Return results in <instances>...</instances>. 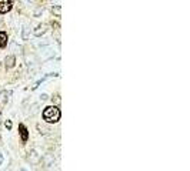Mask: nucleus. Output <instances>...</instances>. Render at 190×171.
<instances>
[{
    "label": "nucleus",
    "mask_w": 190,
    "mask_h": 171,
    "mask_svg": "<svg viewBox=\"0 0 190 171\" xmlns=\"http://www.w3.org/2000/svg\"><path fill=\"white\" fill-rule=\"evenodd\" d=\"M60 110L56 107V105H49L43 110V120L46 123H57L60 120Z\"/></svg>",
    "instance_id": "1"
},
{
    "label": "nucleus",
    "mask_w": 190,
    "mask_h": 171,
    "mask_svg": "<svg viewBox=\"0 0 190 171\" xmlns=\"http://www.w3.org/2000/svg\"><path fill=\"white\" fill-rule=\"evenodd\" d=\"M53 57H54V50L50 46L42 47V51H40V59L42 60H49V59H53Z\"/></svg>",
    "instance_id": "2"
},
{
    "label": "nucleus",
    "mask_w": 190,
    "mask_h": 171,
    "mask_svg": "<svg viewBox=\"0 0 190 171\" xmlns=\"http://www.w3.org/2000/svg\"><path fill=\"white\" fill-rule=\"evenodd\" d=\"M40 160H42V157H40V154H37L36 150H32V151H29V155H27V161L30 163V164H39L40 163Z\"/></svg>",
    "instance_id": "3"
},
{
    "label": "nucleus",
    "mask_w": 190,
    "mask_h": 171,
    "mask_svg": "<svg viewBox=\"0 0 190 171\" xmlns=\"http://www.w3.org/2000/svg\"><path fill=\"white\" fill-rule=\"evenodd\" d=\"M47 29H49V24H46V23H42V24H39L35 30H33V34H35L36 37H40V36H43V34L47 32Z\"/></svg>",
    "instance_id": "4"
},
{
    "label": "nucleus",
    "mask_w": 190,
    "mask_h": 171,
    "mask_svg": "<svg viewBox=\"0 0 190 171\" xmlns=\"http://www.w3.org/2000/svg\"><path fill=\"white\" fill-rule=\"evenodd\" d=\"M40 161H43V165L50 167V165L54 164V155H53V154H44V155H43V158H42Z\"/></svg>",
    "instance_id": "5"
},
{
    "label": "nucleus",
    "mask_w": 190,
    "mask_h": 171,
    "mask_svg": "<svg viewBox=\"0 0 190 171\" xmlns=\"http://www.w3.org/2000/svg\"><path fill=\"white\" fill-rule=\"evenodd\" d=\"M12 10V1L0 0V13H7Z\"/></svg>",
    "instance_id": "6"
},
{
    "label": "nucleus",
    "mask_w": 190,
    "mask_h": 171,
    "mask_svg": "<svg viewBox=\"0 0 190 171\" xmlns=\"http://www.w3.org/2000/svg\"><path fill=\"white\" fill-rule=\"evenodd\" d=\"M19 131H20L21 141H23V143H26V141H27V138H29V131H27V128H26L23 124H20V125H19Z\"/></svg>",
    "instance_id": "7"
},
{
    "label": "nucleus",
    "mask_w": 190,
    "mask_h": 171,
    "mask_svg": "<svg viewBox=\"0 0 190 171\" xmlns=\"http://www.w3.org/2000/svg\"><path fill=\"white\" fill-rule=\"evenodd\" d=\"M7 99H9V93H7L6 90L0 91V110L7 104Z\"/></svg>",
    "instance_id": "8"
},
{
    "label": "nucleus",
    "mask_w": 190,
    "mask_h": 171,
    "mask_svg": "<svg viewBox=\"0 0 190 171\" xmlns=\"http://www.w3.org/2000/svg\"><path fill=\"white\" fill-rule=\"evenodd\" d=\"M4 64H6L7 68L15 67V64H16V57H15V56H7L6 60H4Z\"/></svg>",
    "instance_id": "9"
},
{
    "label": "nucleus",
    "mask_w": 190,
    "mask_h": 171,
    "mask_svg": "<svg viewBox=\"0 0 190 171\" xmlns=\"http://www.w3.org/2000/svg\"><path fill=\"white\" fill-rule=\"evenodd\" d=\"M24 59H26V63H27L29 66H35L36 63H37V59H36L35 54H26Z\"/></svg>",
    "instance_id": "10"
},
{
    "label": "nucleus",
    "mask_w": 190,
    "mask_h": 171,
    "mask_svg": "<svg viewBox=\"0 0 190 171\" xmlns=\"http://www.w3.org/2000/svg\"><path fill=\"white\" fill-rule=\"evenodd\" d=\"M7 46V33L6 32H0V47H6Z\"/></svg>",
    "instance_id": "11"
},
{
    "label": "nucleus",
    "mask_w": 190,
    "mask_h": 171,
    "mask_svg": "<svg viewBox=\"0 0 190 171\" xmlns=\"http://www.w3.org/2000/svg\"><path fill=\"white\" fill-rule=\"evenodd\" d=\"M52 13L54 14V16L60 17L62 16V6H60V4H53L52 6Z\"/></svg>",
    "instance_id": "12"
},
{
    "label": "nucleus",
    "mask_w": 190,
    "mask_h": 171,
    "mask_svg": "<svg viewBox=\"0 0 190 171\" xmlns=\"http://www.w3.org/2000/svg\"><path fill=\"white\" fill-rule=\"evenodd\" d=\"M29 30H30V29H29L27 26L23 27V30H21V39H23V40H27V39H29Z\"/></svg>",
    "instance_id": "13"
},
{
    "label": "nucleus",
    "mask_w": 190,
    "mask_h": 171,
    "mask_svg": "<svg viewBox=\"0 0 190 171\" xmlns=\"http://www.w3.org/2000/svg\"><path fill=\"white\" fill-rule=\"evenodd\" d=\"M37 128H39V131H40L42 134H49V131H50L47 127H44V125H42V124H39V125H37Z\"/></svg>",
    "instance_id": "14"
},
{
    "label": "nucleus",
    "mask_w": 190,
    "mask_h": 171,
    "mask_svg": "<svg viewBox=\"0 0 190 171\" xmlns=\"http://www.w3.org/2000/svg\"><path fill=\"white\" fill-rule=\"evenodd\" d=\"M42 13H43V7H37L35 10V16H40Z\"/></svg>",
    "instance_id": "15"
},
{
    "label": "nucleus",
    "mask_w": 190,
    "mask_h": 171,
    "mask_svg": "<svg viewBox=\"0 0 190 171\" xmlns=\"http://www.w3.org/2000/svg\"><path fill=\"white\" fill-rule=\"evenodd\" d=\"M4 125H6V128H7V130H10V128H12V121H10V120H6Z\"/></svg>",
    "instance_id": "16"
},
{
    "label": "nucleus",
    "mask_w": 190,
    "mask_h": 171,
    "mask_svg": "<svg viewBox=\"0 0 190 171\" xmlns=\"http://www.w3.org/2000/svg\"><path fill=\"white\" fill-rule=\"evenodd\" d=\"M47 99H49V96H47V94H42V96H40V100H43V101H44V100H47Z\"/></svg>",
    "instance_id": "17"
},
{
    "label": "nucleus",
    "mask_w": 190,
    "mask_h": 171,
    "mask_svg": "<svg viewBox=\"0 0 190 171\" xmlns=\"http://www.w3.org/2000/svg\"><path fill=\"white\" fill-rule=\"evenodd\" d=\"M54 103H57V104L60 103V97L59 96H54Z\"/></svg>",
    "instance_id": "18"
},
{
    "label": "nucleus",
    "mask_w": 190,
    "mask_h": 171,
    "mask_svg": "<svg viewBox=\"0 0 190 171\" xmlns=\"http://www.w3.org/2000/svg\"><path fill=\"white\" fill-rule=\"evenodd\" d=\"M1 163H3V154L0 153V165H1Z\"/></svg>",
    "instance_id": "19"
}]
</instances>
